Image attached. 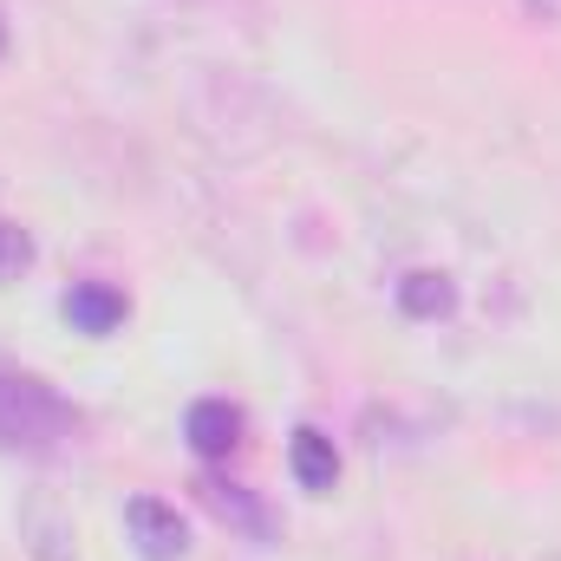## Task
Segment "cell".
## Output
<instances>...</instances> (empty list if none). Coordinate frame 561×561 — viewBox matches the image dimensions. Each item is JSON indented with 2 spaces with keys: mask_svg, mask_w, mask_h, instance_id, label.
<instances>
[{
  "mask_svg": "<svg viewBox=\"0 0 561 561\" xmlns=\"http://www.w3.org/2000/svg\"><path fill=\"white\" fill-rule=\"evenodd\" d=\"M0 59H7V20H0Z\"/></svg>",
  "mask_w": 561,
  "mask_h": 561,
  "instance_id": "obj_10",
  "label": "cell"
},
{
  "mask_svg": "<svg viewBox=\"0 0 561 561\" xmlns=\"http://www.w3.org/2000/svg\"><path fill=\"white\" fill-rule=\"evenodd\" d=\"M20 549L33 561H79V529L53 496H26L20 503Z\"/></svg>",
  "mask_w": 561,
  "mask_h": 561,
  "instance_id": "obj_6",
  "label": "cell"
},
{
  "mask_svg": "<svg viewBox=\"0 0 561 561\" xmlns=\"http://www.w3.org/2000/svg\"><path fill=\"white\" fill-rule=\"evenodd\" d=\"M196 496H203V510H209L222 529H236V536H249V542H275L280 536L275 510H268L249 483H229V477L203 470V477H196Z\"/></svg>",
  "mask_w": 561,
  "mask_h": 561,
  "instance_id": "obj_2",
  "label": "cell"
},
{
  "mask_svg": "<svg viewBox=\"0 0 561 561\" xmlns=\"http://www.w3.org/2000/svg\"><path fill=\"white\" fill-rule=\"evenodd\" d=\"M392 300L405 320H450L457 313V280L444 268H412V275L392 280Z\"/></svg>",
  "mask_w": 561,
  "mask_h": 561,
  "instance_id": "obj_8",
  "label": "cell"
},
{
  "mask_svg": "<svg viewBox=\"0 0 561 561\" xmlns=\"http://www.w3.org/2000/svg\"><path fill=\"white\" fill-rule=\"evenodd\" d=\"M287 470H294V483H300L307 496H327V490L340 483V450H333V437L313 431V424H300L294 444H287Z\"/></svg>",
  "mask_w": 561,
  "mask_h": 561,
  "instance_id": "obj_7",
  "label": "cell"
},
{
  "mask_svg": "<svg viewBox=\"0 0 561 561\" xmlns=\"http://www.w3.org/2000/svg\"><path fill=\"white\" fill-rule=\"evenodd\" d=\"M79 444V412L33 373H13L0 359V450L20 457H59Z\"/></svg>",
  "mask_w": 561,
  "mask_h": 561,
  "instance_id": "obj_1",
  "label": "cell"
},
{
  "mask_svg": "<svg viewBox=\"0 0 561 561\" xmlns=\"http://www.w3.org/2000/svg\"><path fill=\"white\" fill-rule=\"evenodd\" d=\"M59 313L72 320V333L112 340V333L131 320V300H125V287H112V280H72L66 300H59Z\"/></svg>",
  "mask_w": 561,
  "mask_h": 561,
  "instance_id": "obj_4",
  "label": "cell"
},
{
  "mask_svg": "<svg viewBox=\"0 0 561 561\" xmlns=\"http://www.w3.org/2000/svg\"><path fill=\"white\" fill-rule=\"evenodd\" d=\"M125 529H131V549H138L144 561H183L190 556V523L176 516V503L131 496V503H125Z\"/></svg>",
  "mask_w": 561,
  "mask_h": 561,
  "instance_id": "obj_3",
  "label": "cell"
},
{
  "mask_svg": "<svg viewBox=\"0 0 561 561\" xmlns=\"http://www.w3.org/2000/svg\"><path fill=\"white\" fill-rule=\"evenodd\" d=\"M33 255H39V249H33V236H26L20 222H7V216H0V287L26 275V268H33Z\"/></svg>",
  "mask_w": 561,
  "mask_h": 561,
  "instance_id": "obj_9",
  "label": "cell"
},
{
  "mask_svg": "<svg viewBox=\"0 0 561 561\" xmlns=\"http://www.w3.org/2000/svg\"><path fill=\"white\" fill-rule=\"evenodd\" d=\"M242 405H229V399H196L190 412H183V437H190V450L203 457V463H229L236 450H242Z\"/></svg>",
  "mask_w": 561,
  "mask_h": 561,
  "instance_id": "obj_5",
  "label": "cell"
}]
</instances>
